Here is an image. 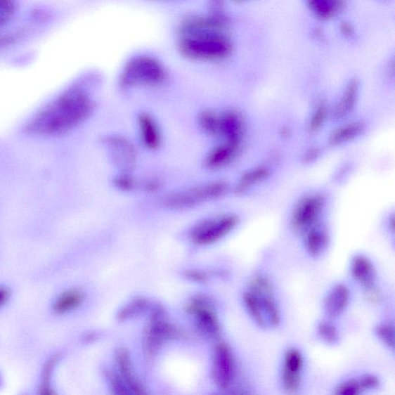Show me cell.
I'll list each match as a JSON object with an SVG mask.
<instances>
[{"mask_svg":"<svg viewBox=\"0 0 395 395\" xmlns=\"http://www.w3.org/2000/svg\"><path fill=\"white\" fill-rule=\"evenodd\" d=\"M94 103L81 86H73L35 115L29 130L43 136H58L74 129L92 113Z\"/></svg>","mask_w":395,"mask_h":395,"instance_id":"6da1fadb","label":"cell"},{"mask_svg":"<svg viewBox=\"0 0 395 395\" xmlns=\"http://www.w3.org/2000/svg\"><path fill=\"white\" fill-rule=\"evenodd\" d=\"M178 48L186 58L200 62L218 61L231 53L233 46L211 19L193 18L179 32Z\"/></svg>","mask_w":395,"mask_h":395,"instance_id":"7a4b0ae2","label":"cell"},{"mask_svg":"<svg viewBox=\"0 0 395 395\" xmlns=\"http://www.w3.org/2000/svg\"><path fill=\"white\" fill-rule=\"evenodd\" d=\"M166 70L160 60L150 55H137L122 70L119 84L122 89L155 86L163 84Z\"/></svg>","mask_w":395,"mask_h":395,"instance_id":"3957f363","label":"cell"},{"mask_svg":"<svg viewBox=\"0 0 395 395\" xmlns=\"http://www.w3.org/2000/svg\"><path fill=\"white\" fill-rule=\"evenodd\" d=\"M228 188V185L224 181H212L171 194L166 198L164 205L172 209L192 208L203 202L218 199L226 193Z\"/></svg>","mask_w":395,"mask_h":395,"instance_id":"277c9868","label":"cell"},{"mask_svg":"<svg viewBox=\"0 0 395 395\" xmlns=\"http://www.w3.org/2000/svg\"><path fill=\"white\" fill-rule=\"evenodd\" d=\"M239 224V218L227 214L202 221L192 231L193 241L199 245H210L224 238Z\"/></svg>","mask_w":395,"mask_h":395,"instance_id":"5b68a950","label":"cell"},{"mask_svg":"<svg viewBox=\"0 0 395 395\" xmlns=\"http://www.w3.org/2000/svg\"><path fill=\"white\" fill-rule=\"evenodd\" d=\"M177 335L178 330L165 320L162 308L157 306L144 336V349L147 356H154L166 341L176 337Z\"/></svg>","mask_w":395,"mask_h":395,"instance_id":"8992f818","label":"cell"},{"mask_svg":"<svg viewBox=\"0 0 395 395\" xmlns=\"http://www.w3.org/2000/svg\"><path fill=\"white\" fill-rule=\"evenodd\" d=\"M235 358L231 347L219 343L213 356L212 378L222 390H228L233 384L235 377Z\"/></svg>","mask_w":395,"mask_h":395,"instance_id":"52a82bcc","label":"cell"},{"mask_svg":"<svg viewBox=\"0 0 395 395\" xmlns=\"http://www.w3.org/2000/svg\"><path fill=\"white\" fill-rule=\"evenodd\" d=\"M323 197L319 195H311L303 198L297 204L292 226L298 232H306L317 222L323 208Z\"/></svg>","mask_w":395,"mask_h":395,"instance_id":"ba28073f","label":"cell"},{"mask_svg":"<svg viewBox=\"0 0 395 395\" xmlns=\"http://www.w3.org/2000/svg\"><path fill=\"white\" fill-rule=\"evenodd\" d=\"M188 311L195 315L198 326L204 334L216 337L220 334V325L216 313L209 299L202 297H195L188 305Z\"/></svg>","mask_w":395,"mask_h":395,"instance_id":"9c48e42d","label":"cell"},{"mask_svg":"<svg viewBox=\"0 0 395 395\" xmlns=\"http://www.w3.org/2000/svg\"><path fill=\"white\" fill-rule=\"evenodd\" d=\"M245 120L242 115L235 110H227L219 115V136L226 141L240 143L245 131Z\"/></svg>","mask_w":395,"mask_h":395,"instance_id":"30bf717a","label":"cell"},{"mask_svg":"<svg viewBox=\"0 0 395 395\" xmlns=\"http://www.w3.org/2000/svg\"><path fill=\"white\" fill-rule=\"evenodd\" d=\"M351 291L344 284H337L330 290L323 302V309L329 318H337L349 306Z\"/></svg>","mask_w":395,"mask_h":395,"instance_id":"8fae6325","label":"cell"},{"mask_svg":"<svg viewBox=\"0 0 395 395\" xmlns=\"http://www.w3.org/2000/svg\"><path fill=\"white\" fill-rule=\"evenodd\" d=\"M106 144L110 148L115 162L122 167L130 169L136 163V153L128 140L121 136H108Z\"/></svg>","mask_w":395,"mask_h":395,"instance_id":"7c38bea8","label":"cell"},{"mask_svg":"<svg viewBox=\"0 0 395 395\" xmlns=\"http://www.w3.org/2000/svg\"><path fill=\"white\" fill-rule=\"evenodd\" d=\"M240 143L226 141L225 144L213 148L205 159V165L209 169H219L231 163L240 152Z\"/></svg>","mask_w":395,"mask_h":395,"instance_id":"4fadbf2b","label":"cell"},{"mask_svg":"<svg viewBox=\"0 0 395 395\" xmlns=\"http://www.w3.org/2000/svg\"><path fill=\"white\" fill-rule=\"evenodd\" d=\"M116 361L118 370L120 371L119 376L125 385L127 386L130 394H145L143 386L141 384L134 375L129 351L124 349L118 350L116 354Z\"/></svg>","mask_w":395,"mask_h":395,"instance_id":"5bb4252c","label":"cell"},{"mask_svg":"<svg viewBox=\"0 0 395 395\" xmlns=\"http://www.w3.org/2000/svg\"><path fill=\"white\" fill-rule=\"evenodd\" d=\"M381 382L377 376L366 375L358 378L349 379L339 384L335 394L337 395H356L363 392L375 390Z\"/></svg>","mask_w":395,"mask_h":395,"instance_id":"9a60e30c","label":"cell"},{"mask_svg":"<svg viewBox=\"0 0 395 395\" xmlns=\"http://www.w3.org/2000/svg\"><path fill=\"white\" fill-rule=\"evenodd\" d=\"M351 270L354 278L365 290L375 287L376 270L368 257L362 255L354 257L351 261Z\"/></svg>","mask_w":395,"mask_h":395,"instance_id":"2e32d148","label":"cell"},{"mask_svg":"<svg viewBox=\"0 0 395 395\" xmlns=\"http://www.w3.org/2000/svg\"><path fill=\"white\" fill-rule=\"evenodd\" d=\"M138 122L144 145L151 150L159 148L162 141L161 133L153 117L145 113L141 114Z\"/></svg>","mask_w":395,"mask_h":395,"instance_id":"e0dca14e","label":"cell"},{"mask_svg":"<svg viewBox=\"0 0 395 395\" xmlns=\"http://www.w3.org/2000/svg\"><path fill=\"white\" fill-rule=\"evenodd\" d=\"M308 6L321 20L336 17L345 7V0H306Z\"/></svg>","mask_w":395,"mask_h":395,"instance_id":"ac0fdd59","label":"cell"},{"mask_svg":"<svg viewBox=\"0 0 395 395\" xmlns=\"http://www.w3.org/2000/svg\"><path fill=\"white\" fill-rule=\"evenodd\" d=\"M329 241L326 230L313 226L306 231L305 247L308 254L313 257L320 256L328 247Z\"/></svg>","mask_w":395,"mask_h":395,"instance_id":"d6986e66","label":"cell"},{"mask_svg":"<svg viewBox=\"0 0 395 395\" xmlns=\"http://www.w3.org/2000/svg\"><path fill=\"white\" fill-rule=\"evenodd\" d=\"M358 93V84L356 81H351L347 85L344 96L336 106L333 116L336 120L344 119L349 116L356 105Z\"/></svg>","mask_w":395,"mask_h":395,"instance_id":"ffe728a7","label":"cell"},{"mask_svg":"<svg viewBox=\"0 0 395 395\" xmlns=\"http://www.w3.org/2000/svg\"><path fill=\"white\" fill-rule=\"evenodd\" d=\"M84 300V294L78 290H69L62 293L53 304L55 313L65 314L76 309Z\"/></svg>","mask_w":395,"mask_h":395,"instance_id":"44dd1931","label":"cell"},{"mask_svg":"<svg viewBox=\"0 0 395 395\" xmlns=\"http://www.w3.org/2000/svg\"><path fill=\"white\" fill-rule=\"evenodd\" d=\"M363 129H365V125L361 122L347 124L331 134L329 144L332 146L342 145L345 142L358 137Z\"/></svg>","mask_w":395,"mask_h":395,"instance_id":"7402d4cb","label":"cell"},{"mask_svg":"<svg viewBox=\"0 0 395 395\" xmlns=\"http://www.w3.org/2000/svg\"><path fill=\"white\" fill-rule=\"evenodd\" d=\"M243 302L245 306L250 315V317L259 327L265 328L268 325L264 309L261 304H260L258 297L247 291L243 295Z\"/></svg>","mask_w":395,"mask_h":395,"instance_id":"603a6c76","label":"cell"},{"mask_svg":"<svg viewBox=\"0 0 395 395\" xmlns=\"http://www.w3.org/2000/svg\"><path fill=\"white\" fill-rule=\"evenodd\" d=\"M268 175H270V171L265 167H259L245 174L236 187V193H244L250 187L265 180Z\"/></svg>","mask_w":395,"mask_h":395,"instance_id":"cb8c5ba5","label":"cell"},{"mask_svg":"<svg viewBox=\"0 0 395 395\" xmlns=\"http://www.w3.org/2000/svg\"><path fill=\"white\" fill-rule=\"evenodd\" d=\"M249 288L251 293L257 296L273 295V283L263 274H256L252 276L249 283Z\"/></svg>","mask_w":395,"mask_h":395,"instance_id":"d4e9b609","label":"cell"},{"mask_svg":"<svg viewBox=\"0 0 395 395\" xmlns=\"http://www.w3.org/2000/svg\"><path fill=\"white\" fill-rule=\"evenodd\" d=\"M199 123L205 132L212 136H219V115L212 110H205L199 115Z\"/></svg>","mask_w":395,"mask_h":395,"instance_id":"484cf974","label":"cell"},{"mask_svg":"<svg viewBox=\"0 0 395 395\" xmlns=\"http://www.w3.org/2000/svg\"><path fill=\"white\" fill-rule=\"evenodd\" d=\"M17 0H0V30L9 25L17 15Z\"/></svg>","mask_w":395,"mask_h":395,"instance_id":"4316f807","label":"cell"},{"mask_svg":"<svg viewBox=\"0 0 395 395\" xmlns=\"http://www.w3.org/2000/svg\"><path fill=\"white\" fill-rule=\"evenodd\" d=\"M304 366L303 355L297 349H290L284 356V370L290 373L302 374Z\"/></svg>","mask_w":395,"mask_h":395,"instance_id":"83f0119b","label":"cell"},{"mask_svg":"<svg viewBox=\"0 0 395 395\" xmlns=\"http://www.w3.org/2000/svg\"><path fill=\"white\" fill-rule=\"evenodd\" d=\"M148 306V303L145 299L137 298L133 300L130 304L123 308L120 313H118L117 318L119 320L131 318L146 310Z\"/></svg>","mask_w":395,"mask_h":395,"instance_id":"f1b7e54d","label":"cell"},{"mask_svg":"<svg viewBox=\"0 0 395 395\" xmlns=\"http://www.w3.org/2000/svg\"><path fill=\"white\" fill-rule=\"evenodd\" d=\"M318 333L323 341L327 344H335L339 341L337 329L330 321H321L318 327Z\"/></svg>","mask_w":395,"mask_h":395,"instance_id":"f546056e","label":"cell"},{"mask_svg":"<svg viewBox=\"0 0 395 395\" xmlns=\"http://www.w3.org/2000/svg\"><path fill=\"white\" fill-rule=\"evenodd\" d=\"M282 383L284 391L288 394H296L302 387V374L283 370Z\"/></svg>","mask_w":395,"mask_h":395,"instance_id":"4dcf8cb0","label":"cell"},{"mask_svg":"<svg viewBox=\"0 0 395 395\" xmlns=\"http://www.w3.org/2000/svg\"><path fill=\"white\" fill-rule=\"evenodd\" d=\"M375 334L379 339L389 349L394 347V329L391 323H384L375 328Z\"/></svg>","mask_w":395,"mask_h":395,"instance_id":"1f68e13d","label":"cell"},{"mask_svg":"<svg viewBox=\"0 0 395 395\" xmlns=\"http://www.w3.org/2000/svg\"><path fill=\"white\" fill-rule=\"evenodd\" d=\"M327 117V107L320 104L317 109H316L313 115L311 117L310 123V131L315 133L318 131L325 123Z\"/></svg>","mask_w":395,"mask_h":395,"instance_id":"d6a6232c","label":"cell"},{"mask_svg":"<svg viewBox=\"0 0 395 395\" xmlns=\"http://www.w3.org/2000/svg\"><path fill=\"white\" fill-rule=\"evenodd\" d=\"M58 358L57 356H54L51 358L47 363L44 367V376H43V383L41 385V391L42 394H52L53 391L51 389L50 385L48 384L50 382V378L53 373V370L56 365L57 361Z\"/></svg>","mask_w":395,"mask_h":395,"instance_id":"836d02e7","label":"cell"},{"mask_svg":"<svg viewBox=\"0 0 395 395\" xmlns=\"http://www.w3.org/2000/svg\"><path fill=\"white\" fill-rule=\"evenodd\" d=\"M22 37V34L18 31L0 33V51L7 49L8 47L17 44Z\"/></svg>","mask_w":395,"mask_h":395,"instance_id":"e575fe53","label":"cell"},{"mask_svg":"<svg viewBox=\"0 0 395 395\" xmlns=\"http://www.w3.org/2000/svg\"><path fill=\"white\" fill-rule=\"evenodd\" d=\"M136 181L134 178L124 174V175L117 176L114 180V185L122 191L129 192L133 190L136 187Z\"/></svg>","mask_w":395,"mask_h":395,"instance_id":"d590c367","label":"cell"},{"mask_svg":"<svg viewBox=\"0 0 395 395\" xmlns=\"http://www.w3.org/2000/svg\"><path fill=\"white\" fill-rule=\"evenodd\" d=\"M186 275L188 279L194 281L203 282L207 280V275L201 271H188Z\"/></svg>","mask_w":395,"mask_h":395,"instance_id":"8d00e7d4","label":"cell"},{"mask_svg":"<svg viewBox=\"0 0 395 395\" xmlns=\"http://www.w3.org/2000/svg\"><path fill=\"white\" fill-rule=\"evenodd\" d=\"M11 297V291L4 286H0V308L4 306Z\"/></svg>","mask_w":395,"mask_h":395,"instance_id":"74e56055","label":"cell"},{"mask_svg":"<svg viewBox=\"0 0 395 395\" xmlns=\"http://www.w3.org/2000/svg\"><path fill=\"white\" fill-rule=\"evenodd\" d=\"M320 151L317 148H313L308 152L305 156L306 162H311L319 156Z\"/></svg>","mask_w":395,"mask_h":395,"instance_id":"f35d334b","label":"cell"},{"mask_svg":"<svg viewBox=\"0 0 395 395\" xmlns=\"http://www.w3.org/2000/svg\"><path fill=\"white\" fill-rule=\"evenodd\" d=\"M160 187V183L155 180H150L145 184V189L149 192H154L157 190Z\"/></svg>","mask_w":395,"mask_h":395,"instance_id":"ab89813d","label":"cell"},{"mask_svg":"<svg viewBox=\"0 0 395 395\" xmlns=\"http://www.w3.org/2000/svg\"><path fill=\"white\" fill-rule=\"evenodd\" d=\"M344 27V30H343V31H345L347 35H349L352 34V29L350 26L345 25Z\"/></svg>","mask_w":395,"mask_h":395,"instance_id":"60d3db41","label":"cell"}]
</instances>
